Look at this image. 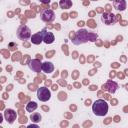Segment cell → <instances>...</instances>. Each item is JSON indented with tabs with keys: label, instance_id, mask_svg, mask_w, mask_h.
Wrapping results in <instances>:
<instances>
[{
	"label": "cell",
	"instance_id": "6da1fadb",
	"mask_svg": "<svg viewBox=\"0 0 128 128\" xmlns=\"http://www.w3.org/2000/svg\"><path fill=\"white\" fill-rule=\"evenodd\" d=\"M97 39V35L94 34V33H88L85 29H81L79 30L77 33H76V36L72 39V42L75 44V45H80V44H83L87 41H96Z\"/></svg>",
	"mask_w": 128,
	"mask_h": 128
},
{
	"label": "cell",
	"instance_id": "7a4b0ae2",
	"mask_svg": "<svg viewBox=\"0 0 128 128\" xmlns=\"http://www.w3.org/2000/svg\"><path fill=\"white\" fill-rule=\"evenodd\" d=\"M92 111L96 116H105L108 113V104L103 99L96 100L92 105Z\"/></svg>",
	"mask_w": 128,
	"mask_h": 128
},
{
	"label": "cell",
	"instance_id": "3957f363",
	"mask_svg": "<svg viewBox=\"0 0 128 128\" xmlns=\"http://www.w3.org/2000/svg\"><path fill=\"white\" fill-rule=\"evenodd\" d=\"M31 36V30L28 26L26 25H21L18 29H17V37L21 40H27L29 37Z\"/></svg>",
	"mask_w": 128,
	"mask_h": 128
},
{
	"label": "cell",
	"instance_id": "277c9868",
	"mask_svg": "<svg viewBox=\"0 0 128 128\" xmlns=\"http://www.w3.org/2000/svg\"><path fill=\"white\" fill-rule=\"evenodd\" d=\"M37 98L40 101L46 102L51 98V92L47 87H40L37 89Z\"/></svg>",
	"mask_w": 128,
	"mask_h": 128
},
{
	"label": "cell",
	"instance_id": "5b68a950",
	"mask_svg": "<svg viewBox=\"0 0 128 128\" xmlns=\"http://www.w3.org/2000/svg\"><path fill=\"white\" fill-rule=\"evenodd\" d=\"M41 16V19L45 22H52L54 21L55 19V14H54V11L52 9H45L41 12L40 14Z\"/></svg>",
	"mask_w": 128,
	"mask_h": 128
},
{
	"label": "cell",
	"instance_id": "8992f818",
	"mask_svg": "<svg viewBox=\"0 0 128 128\" xmlns=\"http://www.w3.org/2000/svg\"><path fill=\"white\" fill-rule=\"evenodd\" d=\"M41 31H42V33H43V41H44L46 44H51V43L54 42L55 37H54V35H53L52 32L47 31V28H44V29H42Z\"/></svg>",
	"mask_w": 128,
	"mask_h": 128
},
{
	"label": "cell",
	"instance_id": "52a82bcc",
	"mask_svg": "<svg viewBox=\"0 0 128 128\" xmlns=\"http://www.w3.org/2000/svg\"><path fill=\"white\" fill-rule=\"evenodd\" d=\"M101 20H102V22H104L106 25H111V24H113V23L116 21V18H115V16H114L112 13L106 12V13H103V14H102Z\"/></svg>",
	"mask_w": 128,
	"mask_h": 128
},
{
	"label": "cell",
	"instance_id": "ba28073f",
	"mask_svg": "<svg viewBox=\"0 0 128 128\" xmlns=\"http://www.w3.org/2000/svg\"><path fill=\"white\" fill-rule=\"evenodd\" d=\"M28 66L29 68L34 71V72H40V70H42V64L40 63V61L38 59H33V60H30L28 62Z\"/></svg>",
	"mask_w": 128,
	"mask_h": 128
},
{
	"label": "cell",
	"instance_id": "9c48e42d",
	"mask_svg": "<svg viewBox=\"0 0 128 128\" xmlns=\"http://www.w3.org/2000/svg\"><path fill=\"white\" fill-rule=\"evenodd\" d=\"M4 116H5V119L7 120V122H8L9 124H12V123L14 122V120L16 119L17 114H16V112H15L14 110H12V109H6L5 112H4Z\"/></svg>",
	"mask_w": 128,
	"mask_h": 128
},
{
	"label": "cell",
	"instance_id": "30bf717a",
	"mask_svg": "<svg viewBox=\"0 0 128 128\" xmlns=\"http://www.w3.org/2000/svg\"><path fill=\"white\" fill-rule=\"evenodd\" d=\"M118 88V85H117V83L116 82H114V81H111V80H109L107 83H106V85L104 86L103 85V89H107L110 93H114L115 91H116V89Z\"/></svg>",
	"mask_w": 128,
	"mask_h": 128
},
{
	"label": "cell",
	"instance_id": "8fae6325",
	"mask_svg": "<svg viewBox=\"0 0 128 128\" xmlns=\"http://www.w3.org/2000/svg\"><path fill=\"white\" fill-rule=\"evenodd\" d=\"M42 41H43V33H42V31L32 35V37H31V42L33 44H40Z\"/></svg>",
	"mask_w": 128,
	"mask_h": 128
},
{
	"label": "cell",
	"instance_id": "7c38bea8",
	"mask_svg": "<svg viewBox=\"0 0 128 128\" xmlns=\"http://www.w3.org/2000/svg\"><path fill=\"white\" fill-rule=\"evenodd\" d=\"M113 5H114V8L117 9V10H119V11H123L126 8V2H125V0H115L114 3H113Z\"/></svg>",
	"mask_w": 128,
	"mask_h": 128
},
{
	"label": "cell",
	"instance_id": "4fadbf2b",
	"mask_svg": "<svg viewBox=\"0 0 128 128\" xmlns=\"http://www.w3.org/2000/svg\"><path fill=\"white\" fill-rule=\"evenodd\" d=\"M42 70L45 73H51L54 70V65L51 62H48V61L44 62V63H42Z\"/></svg>",
	"mask_w": 128,
	"mask_h": 128
},
{
	"label": "cell",
	"instance_id": "5bb4252c",
	"mask_svg": "<svg viewBox=\"0 0 128 128\" xmlns=\"http://www.w3.org/2000/svg\"><path fill=\"white\" fill-rule=\"evenodd\" d=\"M59 5L63 9H69L72 6V1L71 0H60Z\"/></svg>",
	"mask_w": 128,
	"mask_h": 128
},
{
	"label": "cell",
	"instance_id": "9a60e30c",
	"mask_svg": "<svg viewBox=\"0 0 128 128\" xmlns=\"http://www.w3.org/2000/svg\"><path fill=\"white\" fill-rule=\"evenodd\" d=\"M41 115L39 114V113H37V112H35V113H32L31 114V116H30V119H31V121L32 122H34V123H38V122H40L41 121Z\"/></svg>",
	"mask_w": 128,
	"mask_h": 128
},
{
	"label": "cell",
	"instance_id": "2e32d148",
	"mask_svg": "<svg viewBox=\"0 0 128 128\" xmlns=\"http://www.w3.org/2000/svg\"><path fill=\"white\" fill-rule=\"evenodd\" d=\"M36 108H37V103L34 102V101L29 102V103L27 104V106H26V110H27L28 112H33Z\"/></svg>",
	"mask_w": 128,
	"mask_h": 128
},
{
	"label": "cell",
	"instance_id": "e0dca14e",
	"mask_svg": "<svg viewBox=\"0 0 128 128\" xmlns=\"http://www.w3.org/2000/svg\"><path fill=\"white\" fill-rule=\"evenodd\" d=\"M20 59V53H15L14 55H13V57H12V60L13 61H16V60H19Z\"/></svg>",
	"mask_w": 128,
	"mask_h": 128
},
{
	"label": "cell",
	"instance_id": "ac0fdd59",
	"mask_svg": "<svg viewBox=\"0 0 128 128\" xmlns=\"http://www.w3.org/2000/svg\"><path fill=\"white\" fill-rule=\"evenodd\" d=\"M1 53L4 55L5 58H8V57H9V52H8V50H2Z\"/></svg>",
	"mask_w": 128,
	"mask_h": 128
},
{
	"label": "cell",
	"instance_id": "d6986e66",
	"mask_svg": "<svg viewBox=\"0 0 128 128\" xmlns=\"http://www.w3.org/2000/svg\"><path fill=\"white\" fill-rule=\"evenodd\" d=\"M59 96H60V97H59V99H61V100H63V99L65 100V99L67 98V97H66V94H65V93H63V92H61V93L59 94Z\"/></svg>",
	"mask_w": 128,
	"mask_h": 128
},
{
	"label": "cell",
	"instance_id": "ffe728a7",
	"mask_svg": "<svg viewBox=\"0 0 128 128\" xmlns=\"http://www.w3.org/2000/svg\"><path fill=\"white\" fill-rule=\"evenodd\" d=\"M87 25H89V26L92 27V28H94V27L96 26L95 23H94V21H92V20H91V21H88V24H87Z\"/></svg>",
	"mask_w": 128,
	"mask_h": 128
},
{
	"label": "cell",
	"instance_id": "44dd1931",
	"mask_svg": "<svg viewBox=\"0 0 128 128\" xmlns=\"http://www.w3.org/2000/svg\"><path fill=\"white\" fill-rule=\"evenodd\" d=\"M53 54H54V51H50V52H47V53H46V57H47V58H50V57H52L51 55H53Z\"/></svg>",
	"mask_w": 128,
	"mask_h": 128
},
{
	"label": "cell",
	"instance_id": "7402d4cb",
	"mask_svg": "<svg viewBox=\"0 0 128 128\" xmlns=\"http://www.w3.org/2000/svg\"><path fill=\"white\" fill-rule=\"evenodd\" d=\"M28 59H29L28 55H25V58H24V60H22V61H21V63H22V64H24V63H25V62H26Z\"/></svg>",
	"mask_w": 128,
	"mask_h": 128
},
{
	"label": "cell",
	"instance_id": "603a6c76",
	"mask_svg": "<svg viewBox=\"0 0 128 128\" xmlns=\"http://www.w3.org/2000/svg\"><path fill=\"white\" fill-rule=\"evenodd\" d=\"M29 90H35V86L34 85H29Z\"/></svg>",
	"mask_w": 128,
	"mask_h": 128
},
{
	"label": "cell",
	"instance_id": "cb8c5ba5",
	"mask_svg": "<svg viewBox=\"0 0 128 128\" xmlns=\"http://www.w3.org/2000/svg\"><path fill=\"white\" fill-rule=\"evenodd\" d=\"M62 19H63V20H66V19H67V14H65V13L62 14Z\"/></svg>",
	"mask_w": 128,
	"mask_h": 128
},
{
	"label": "cell",
	"instance_id": "d4e9b609",
	"mask_svg": "<svg viewBox=\"0 0 128 128\" xmlns=\"http://www.w3.org/2000/svg\"><path fill=\"white\" fill-rule=\"evenodd\" d=\"M77 25H78V26H83V25H84V22H83V21H79V22L77 23Z\"/></svg>",
	"mask_w": 128,
	"mask_h": 128
},
{
	"label": "cell",
	"instance_id": "484cf974",
	"mask_svg": "<svg viewBox=\"0 0 128 128\" xmlns=\"http://www.w3.org/2000/svg\"><path fill=\"white\" fill-rule=\"evenodd\" d=\"M42 3H49L50 2V0H40Z\"/></svg>",
	"mask_w": 128,
	"mask_h": 128
},
{
	"label": "cell",
	"instance_id": "4316f807",
	"mask_svg": "<svg viewBox=\"0 0 128 128\" xmlns=\"http://www.w3.org/2000/svg\"><path fill=\"white\" fill-rule=\"evenodd\" d=\"M70 16H71L72 18H75V17H76V13H71Z\"/></svg>",
	"mask_w": 128,
	"mask_h": 128
},
{
	"label": "cell",
	"instance_id": "83f0119b",
	"mask_svg": "<svg viewBox=\"0 0 128 128\" xmlns=\"http://www.w3.org/2000/svg\"><path fill=\"white\" fill-rule=\"evenodd\" d=\"M20 3H21V4H27L28 1H27V0H25V1H20Z\"/></svg>",
	"mask_w": 128,
	"mask_h": 128
},
{
	"label": "cell",
	"instance_id": "f1b7e54d",
	"mask_svg": "<svg viewBox=\"0 0 128 128\" xmlns=\"http://www.w3.org/2000/svg\"><path fill=\"white\" fill-rule=\"evenodd\" d=\"M11 89H12V85H10L9 87L7 86V88H6V90H7V91H8V90H11Z\"/></svg>",
	"mask_w": 128,
	"mask_h": 128
},
{
	"label": "cell",
	"instance_id": "f546056e",
	"mask_svg": "<svg viewBox=\"0 0 128 128\" xmlns=\"http://www.w3.org/2000/svg\"><path fill=\"white\" fill-rule=\"evenodd\" d=\"M62 75H63V77H65V76L67 75V73H66V71H63V73H62Z\"/></svg>",
	"mask_w": 128,
	"mask_h": 128
},
{
	"label": "cell",
	"instance_id": "4dcf8cb0",
	"mask_svg": "<svg viewBox=\"0 0 128 128\" xmlns=\"http://www.w3.org/2000/svg\"><path fill=\"white\" fill-rule=\"evenodd\" d=\"M32 127H38L37 125H29V128H32Z\"/></svg>",
	"mask_w": 128,
	"mask_h": 128
},
{
	"label": "cell",
	"instance_id": "1f68e13d",
	"mask_svg": "<svg viewBox=\"0 0 128 128\" xmlns=\"http://www.w3.org/2000/svg\"><path fill=\"white\" fill-rule=\"evenodd\" d=\"M1 82H5V77H2L1 78Z\"/></svg>",
	"mask_w": 128,
	"mask_h": 128
},
{
	"label": "cell",
	"instance_id": "d6a6232c",
	"mask_svg": "<svg viewBox=\"0 0 128 128\" xmlns=\"http://www.w3.org/2000/svg\"><path fill=\"white\" fill-rule=\"evenodd\" d=\"M3 98H4V99H6V98H7V94H6V93H5V94H3Z\"/></svg>",
	"mask_w": 128,
	"mask_h": 128
},
{
	"label": "cell",
	"instance_id": "836d02e7",
	"mask_svg": "<svg viewBox=\"0 0 128 128\" xmlns=\"http://www.w3.org/2000/svg\"><path fill=\"white\" fill-rule=\"evenodd\" d=\"M85 103H86V105H89V103H90V100H87Z\"/></svg>",
	"mask_w": 128,
	"mask_h": 128
},
{
	"label": "cell",
	"instance_id": "e575fe53",
	"mask_svg": "<svg viewBox=\"0 0 128 128\" xmlns=\"http://www.w3.org/2000/svg\"><path fill=\"white\" fill-rule=\"evenodd\" d=\"M53 7H54V8H55V7L57 8V3H54V4H53Z\"/></svg>",
	"mask_w": 128,
	"mask_h": 128
},
{
	"label": "cell",
	"instance_id": "d590c367",
	"mask_svg": "<svg viewBox=\"0 0 128 128\" xmlns=\"http://www.w3.org/2000/svg\"><path fill=\"white\" fill-rule=\"evenodd\" d=\"M37 57H38V58H40V59H41V58H42V56H41V55H40V54H37Z\"/></svg>",
	"mask_w": 128,
	"mask_h": 128
},
{
	"label": "cell",
	"instance_id": "8d00e7d4",
	"mask_svg": "<svg viewBox=\"0 0 128 128\" xmlns=\"http://www.w3.org/2000/svg\"><path fill=\"white\" fill-rule=\"evenodd\" d=\"M56 89H57V86L54 85V86H53V90H56Z\"/></svg>",
	"mask_w": 128,
	"mask_h": 128
},
{
	"label": "cell",
	"instance_id": "74e56055",
	"mask_svg": "<svg viewBox=\"0 0 128 128\" xmlns=\"http://www.w3.org/2000/svg\"><path fill=\"white\" fill-rule=\"evenodd\" d=\"M113 66H114V67H117V66H118V64H117V63H114V65H113Z\"/></svg>",
	"mask_w": 128,
	"mask_h": 128
}]
</instances>
